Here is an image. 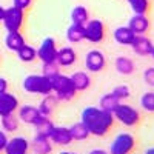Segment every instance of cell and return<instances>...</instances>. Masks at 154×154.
I'll use <instances>...</instances> for the list:
<instances>
[{"label": "cell", "mask_w": 154, "mask_h": 154, "mask_svg": "<svg viewBox=\"0 0 154 154\" xmlns=\"http://www.w3.org/2000/svg\"><path fill=\"white\" fill-rule=\"evenodd\" d=\"M80 122L86 126L91 136L103 137L114 125V116L99 106H86L80 114Z\"/></svg>", "instance_id": "obj_1"}, {"label": "cell", "mask_w": 154, "mask_h": 154, "mask_svg": "<svg viewBox=\"0 0 154 154\" xmlns=\"http://www.w3.org/2000/svg\"><path fill=\"white\" fill-rule=\"evenodd\" d=\"M23 89L29 94L46 96L53 93V82L43 74H29L23 79Z\"/></svg>", "instance_id": "obj_2"}, {"label": "cell", "mask_w": 154, "mask_h": 154, "mask_svg": "<svg viewBox=\"0 0 154 154\" xmlns=\"http://www.w3.org/2000/svg\"><path fill=\"white\" fill-rule=\"evenodd\" d=\"M53 93L56 94V97L62 102H69L75 97L77 94V89L71 80L69 75H65V74H59L56 75L53 80Z\"/></svg>", "instance_id": "obj_3"}, {"label": "cell", "mask_w": 154, "mask_h": 154, "mask_svg": "<svg viewBox=\"0 0 154 154\" xmlns=\"http://www.w3.org/2000/svg\"><path fill=\"white\" fill-rule=\"evenodd\" d=\"M136 148V137L130 133H120L114 137L108 154H131Z\"/></svg>", "instance_id": "obj_4"}, {"label": "cell", "mask_w": 154, "mask_h": 154, "mask_svg": "<svg viewBox=\"0 0 154 154\" xmlns=\"http://www.w3.org/2000/svg\"><path fill=\"white\" fill-rule=\"evenodd\" d=\"M112 116H114V120H119L125 126H136L140 122V112H139V109H136L131 105L122 103V102L119 103V106L114 109Z\"/></svg>", "instance_id": "obj_5"}, {"label": "cell", "mask_w": 154, "mask_h": 154, "mask_svg": "<svg viewBox=\"0 0 154 154\" xmlns=\"http://www.w3.org/2000/svg\"><path fill=\"white\" fill-rule=\"evenodd\" d=\"M23 20H25V11L16 6H11L5 9L2 23L8 32H12V31H20V28L23 26Z\"/></svg>", "instance_id": "obj_6"}, {"label": "cell", "mask_w": 154, "mask_h": 154, "mask_svg": "<svg viewBox=\"0 0 154 154\" xmlns=\"http://www.w3.org/2000/svg\"><path fill=\"white\" fill-rule=\"evenodd\" d=\"M83 29H85V40L91 43H100L105 38V32H106L105 23L99 19H89L85 23Z\"/></svg>", "instance_id": "obj_7"}, {"label": "cell", "mask_w": 154, "mask_h": 154, "mask_svg": "<svg viewBox=\"0 0 154 154\" xmlns=\"http://www.w3.org/2000/svg\"><path fill=\"white\" fill-rule=\"evenodd\" d=\"M57 45L56 40L53 37H46L45 40L42 42V45L38 46L37 49V59L40 60L42 63H51V62H56L57 57Z\"/></svg>", "instance_id": "obj_8"}, {"label": "cell", "mask_w": 154, "mask_h": 154, "mask_svg": "<svg viewBox=\"0 0 154 154\" xmlns=\"http://www.w3.org/2000/svg\"><path fill=\"white\" fill-rule=\"evenodd\" d=\"M106 65V57L105 54L99 49L88 51L85 56V66L89 72H100Z\"/></svg>", "instance_id": "obj_9"}, {"label": "cell", "mask_w": 154, "mask_h": 154, "mask_svg": "<svg viewBox=\"0 0 154 154\" xmlns=\"http://www.w3.org/2000/svg\"><path fill=\"white\" fill-rule=\"evenodd\" d=\"M48 137L53 143L60 145V146H68L74 142L72 136H71V131H69V126H57V125H54Z\"/></svg>", "instance_id": "obj_10"}, {"label": "cell", "mask_w": 154, "mask_h": 154, "mask_svg": "<svg viewBox=\"0 0 154 154\" xmlns=\"http://www.w3.org/2000/svg\"><path fill=\"white\" fill-rule=\"evenodd\" d=\"M3 151H5V154H28L29 142L22 136H16L12 139H8Z\"/></svg>", "instance_id": "obj_11"}, {"label": "cell", "mask_w": 154, "mask_h": 154, "mask_svg": "<svg viewBox=\"0 0 154 154\" xmlns=\"http://www.w3.org/2000/svg\"><path fill=\"white\" fill-rule=\"evenodd\" d=\"M19 109V99L11 94V93H3L0 94V117L8 114H14Z\"/></svg>", "instance_id": "obj_12"}, {"label": "cell", "mask_w": 154, "mask_h": 154, "mask_svg": "<svg viewBox=\"0 0 154 154\" xmlns=\"http://www.w3.org/2000/svg\"><path fill=\"white\" fill-rule=\"evenodd\" d=\"M42 112L38 111V108L32 106V105H23L19 106V120H22L23 123H28V125H35L38 122V119L42 117Z\"/></svg>", "instance_id": "obj_13"}, {"label": "cell", "mask_w": 154, "mask_h": 154, "mask_svg": "<svg viewBox=\"0 0 154 154\" xmlns=\"http://www.w3.org/2000/svg\"><path fill=\"white\" fill-rule=\"evenodd\" d=\"M130 46L133 48V51H134L137 56L146 57V56L151 54V49H152L154 45H152V42H151V38L145 37V34H143V35H136L134 40H133V43H131Z\"/></svg>", "instance_id": "obj_14"}, {"label": "cell", "mask_w": 154, "mask_h": 154, "mask_svg": "<svg viewBox=\"0 0 154 154\" xmlns=\"http://www.w3.org/2000/svg\"><path fill=\"white\" fill-rule=\"evenodd\" d=\"M128 28L136 35H143L149 29V20L146 14H134L130 19V22H128Z\"/></svg>", "instance_id": "obj_15"}, {"label": "cell", "mask_w": 154, "mask_h": 154, "mask_svg": "<svg viewBox=\"0 0 154 154\" xmlns=\"http://www.w3.org/2000/svg\"><path fill=\"white\" fill-rule=\"evenodd\" d=\"M29 148L32 149L34 154H51V151H53V142L46 136L35 134L32 142L29 143Z\"/></svg>", "instance_id": "obj_16"}, {"label": "cell", "mask_w": 154, "mask_h": 154, "mask_svg": "<svg viewBox=\"0 0 154 154\" xmlns=\"http://www.w3.org/2000/svg\"><path fill=\"white\" fill-rule=\"evenodd\" d=\"M77 60V53L71 48V46H65L60 48L57 51V57H56V63L59 66H71L74 65Z\"/></svg>", "instance_id": "obj_17"}, {"label": "cell", "mask_w": 154, "mask_h": 154, "mask_svg": "<svg viewBox=\"0 0 154 154\" xmlns=\"http://www.w3.org/2000/svg\"><path fill=\"white\" fill-rule=\"evenodd\" d=\"M112 35H114V40L117 42L119 45H123V46H130L133 43V40H134V37H136V34L128 28V25L126 26L116 28Z\"/></svg>", "instance_id": "obj_18"}, {"label": "cell", "mask_w": 154, "mask_h": 154, "mask_svg": "<svg viewBox=\"0 0 154 154\" xmlns=\"http://www.w3.org/2000/svg\"><path fill=\"white\" fill-rule=\"evenodd\" d=\"M59 102H60V100L56 97V94H53V93L46 94V96H43L40 105H38V111H40L43 116H46V117H49V116L54 112V109L57 108Z\"/></svg>", "instance_id": "obj_19"}, {"label": "cell", "mask_w": 154, "mask_h": 154, "mask_svg": "<svg viewBox=\"0 0 154 154\" xmlns=\"http://www.w3.org/2000/svg\"><path fill=\"white\" fill-rule=\"evenodd\" d=\"M26 43L25 42V37L22 35L20 31H12V32H8L6 37H5V45L9 51H14V53H17V51Z\"/></svg>", "instance_id": "obj_20"}, {"label": "cell", "mask_w": 154, "mask_h": 154, "mask_svg": "<svg viewBox=\"0 0 154 154\" xmlns=\"http://www.w3.org/2000/svg\"><path fill=\"white\" fill-rule=\"evenodd\" d=\"M114 66H116V71H117L119 74H122V75H130L136 69L134 62L130 57H125V56H120V57L116 59Z\"/></svg>", "instance_id": "obj_21"}, {"label": "cell", "mask_w": 154, "mask_h": 154, "mask_svg": "<svg viewBox=\"0 0 154 154\" xmlns=\"http://www.w3.org/2000/svg\"><path fill=\"white\" fill-rule=\"evenodd\" d=\"M69 77H71V80H72L77 91H85V89H88L91 86V77H89V74H86L85 71H77Z\"/></svg>", "instance_id": "obj_22"}, {"label": "cell", "mask_w": 154, "mask_h": 154, "mask_svg": "<svg viewBox=\"0 0 154 154\" xmlns=\"http://www.w3.org/2000/svg\"><path fill=\"white\" fill-rule=\"evenodd\" d=\"M66 38L69 43H79L82 40H85V29L83 25H75L71 23L68 29H66Z\"/></svg>", "instance_id": "obj_23"}, {"label": "cell", "mask_w": 154, "mask_h": 154, "mask_svg": "<svg viewBox=\"0 0 154 154\" xmlns=\"http://www.w3.org/2000/svg\"><path fill=\"white\" fill-rule=\"evenodd\" d=\"M89 20V11L82 6V5H77L72 8L71 11V22L75 23V25H83L85 26V23Z\"/></svg>", "instance_id": "obj_24"}, {"label": "cell", "mask_w": 154, "mask_h": 154, "mask_svg": "<svg viewBox=\"0 0 154 154\" xmlns=\"http://www.w3.org/2000/svg\"><path fill=\"white\" fill-rule=\"evenodd\" d=\"M119 103H120V100L116 99L112 93H108V94H105V96L100 97L99 108L105 109V111H108V112H114V109L119 106Z\"/></svg>", "instance_id": "obj_25"}, {"label": "cell", "mask_w": 154, "mask_h": 154, "mask_svg": "<svg viewBox=\"0 0 154 154\" xmlns=\"http://www.w3.org/2000/svg\"><path fill=\"white\" fill-rule=\"evenodd\" d=\"M69 131H71V136H72V140H77V142H82V140H86L89 136V131L86 130V126L82 123V122H77L74 125L69 126Z\"/></svg>", "instance_id": "obj_26"}, {"label": "cell", "mask_w": 154, "mask_h": 154, "mask_svg": "<svg viewBox=\"0 0 154 154\" xmlns=\"http://www.w3.org/2000/svg\"><path fill=\"white\" fill-rule=\"evenodd\" d=\"M17 57H19V60H22V62H25V63L34 62V60L37 59V49L32 48L31 45L25 43V45L17 51Z\"/></svg>", "instance_id": "obj_27"}, {"label": "cell", "mask_w": 154, "mask_h": 154, "mask_svg": "<svg viewBox=\"0 0 154 154\" xmlns=\"http://www.w3.org/2000/svg\"><path fill=\"white\" fill-rule=\"evenodd\" d=\"M53 126H54V123L51 122V119L49 117H46V116H42L40 119H38V122L34 125V128H35V134H38V136H49V133H51V130H53Z\"/></svg>", "instance_id": "obj_28"}, {"label": "cell", "mask_w": 154, "mask_h": 154, "mask_svg": "<svg viewBox=\"0 0 154 154\" xmlns=\"http://www.w3.org/2000/svg\"><path fill=\"white\" fill-rule=\"evenodd\" d=\"M19 117H16L14 114H8V116H3L2 117V128L5 133H14L19 130Z\"/></svg>", "instance_id": "obj_29"}, {"label": "cell", "mask_w": 154, "mask_h": 154, "mask_svg": "<svg viewBox=\"0 0 154 154\" xmlns=\"http://www.w3.org/2000/svg\"><path fill=\"white\" fill-rule=\"evenodd\" d=\"M134 14H146L149 8V0H126Z\"/></svg>", "instance_id": "obj_30"}, {"label": "cell", "mask_w": 154, "mask_h": 154, "mask_svg": "<svg viewBox=\"0 0 154 154\" xmlns=\"http://www.w3.org/2000/svg\"><path fill=\"white\" fill-rule=\"evenodd\" d=\"M111 93L114 94V97L117 99V100L123 102V100H126L128 97L131 96V89H130V86H128V85H117V86L112 88Z\"/></svg>", "instance_id": "obj_31"}, {"label": "cell", "mask_w": 154, "mask_h": 154, "mask_svg": "<svg viewBox=\"0 0 154 154\" xmlns=\"http://www.w3.org/2000/svg\"><path fill=\"white\" fill-rule=\"evenodd\" d=\"M43 71H42V74L45 75V77H48V79H51L53 80L56 75H59L60 74V66L57 65L56 62H51V63H43V68H42Z\"/></svg>", "instance_id": "obj_32"}, {"label": "cell", "mask_w": 154, "mask_h": 154, "mask_svg": "<svg viewBox=\"0 0 154 154\" xmlns=\"http://www.w3.org/2000/svg\"><path fill=\"white\" fill-rule=\"evenodd\" d=\"M140 105L146 112H154V93H145L140 97Z\"/></svg>", "instance_id": "obj_33"}, {"label": "cell", "mask_w": 154, "mask_h": 154, "mask_svg": "<svg viewBox=\"0 0 154 154\" xmlns=\"http://www.w3.org/2000/svg\"><path fill=\"white\" fill-rule=\"evenodd\" d=\"M143 80L148 86L154 88V66H149L143 71Z\"/></svg>", "instance_id": "obj_34"}, {"label": "cell", "mask_w": 154, "mask_h": 154, "mask_svg": "<svg viewBox=\"0 0 154 154\" xmlns=\"http://www.w3.org/2000/svg\"><path fill=\"white\" fill-rule=\"evenodd\" d=\"M31 3H32V0H12V6H16L22 11L28 9L31 6Z\"/></svg>", "instance_id": "obj_35"}, {"label": "cell", "mask_w": 154, "mask_h": 154, "mask_svg": "<svg viewBox=\"0 0 154 154\" xmlns=\"http://www.w3.org/2000/svg\"><path fill=\"white\" fill-rule=\"evenodd\" d=\"M6 142H8V136H6V133L0 130V152H2V151L5 149Z\"/></svg>", "instance_id": "obj_36"}, {"label": "cell", "mask_w": 154, "mask_h": 154, "mask_svg": "<svg viewBox=\"0 0 154 154\" xmlns=\"http://www.w3.org/2000/svg\"><path fill=\"white\" fill-rule=\"evenodd\" d=\"M8 91V80L5 77H0V94H3Z\"/></svg>", "instance_id": "obj_37"}, {"label": "cell", "mask_w": 154, "mask_h": 154, "mask_svg": "<svg viewBox=\"0 0 154 154\" xmlns=\"http://www.w3.org/2000/svg\"><path fill=\"white\" fill-rule=\"evenodd\" d=\"M88 154H108V151H105V149H102V148H94V149H91Z\"/></svg>", "instance_id": "obj_38"}, {"label": "cell", "mask_w": 154, "mask_h": 154, "mask_svg": "<svg viewBox=\"0 0 154 154\" xmlns=\"http://www.w3.org/2000/svg\"><path fill=\"white\" fill-rule=\"evenodd\" d=\"M3 14H5V8L0 6V22H2V19H3Z\"/></svg>", "instance_id": "obj_39"}, {"label": "cell", "mask_w": 154, "mask_h": 154, "mask_svg": "<svg viewBox=\"0 0 154 154\" xmlns=\"http://www.w3.org/2000/svg\"><path fill=\"white\" fill-rule=\"evenodd\" d=\"M145 154H154V146H152V148H148V149L145 151Z\"/></svg>", "instance_id": "obj_40"}, {"label": "cell", "mask_w": 154, "mask_h": 154, "mask_svg": "<svg viewBox=\"0 0 154 154\" xmlns=\"http://www.w3.org/2000/svg\"><path fill=\"white\" fill-rule=\"evenodd\" d=\"M60 154H79V152H75V151H62Z\"/></svg>", "instance_id": "obj_41"}, {"label": "cell", "mask_w": 154, "mask_h": 154, "mask_svg": "<svg viewBox=\"0 0 154 154\" xmlns=\"http://www.w3.org/2000/svg\"><path fill=\"white\" fill-rule=\"evenodd\" d=\"M149 56H151V57L154 59V46H152V49H151V54H149Z\"/></svg>", "instance_id": "obj_42"}]
</instances>
